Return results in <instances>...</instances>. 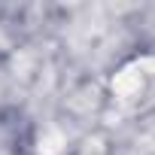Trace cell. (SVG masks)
Segmentation results:
<instances>
[{
  "instance_id": "6da1fadb",
  "label": "cell",
  "mask_w": 155,
  "mask_h": 155,
  "mask_svg": "<svg viewBox=\"0 0 155 155\" xmlns=\"http://www.w3.org/2000/svg\"><path fill=\"white\" fill-rule=\"evenodd\" d=\"M113 88H116V94H122V97H131L134 91H140V73H137V70H122V73L116 76Z\"/></svg>"
}]
</instances>
